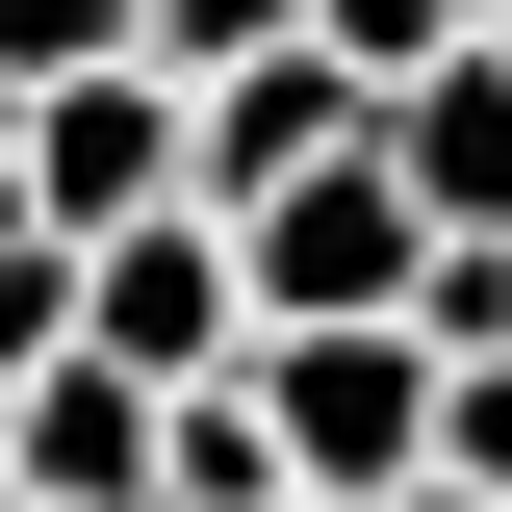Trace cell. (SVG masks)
I'll return each mask as SVG.
<instances>
[{"label": "cell", "mask_w": 512, "mask_h": 512, "mask_svg": "<svg viewBox=\"0 0 512 512\" xmlns=\"http://www.w3.org/2000/svg\"><path fill=\"white\" fill-rule=\"evenodd\" d=\"M384 180L436 231H512V26H461L436 77H384Z\"/></svg>", "instance_id": "5b68a950"}, {"label": "cell", "mask_w": 512, "mask_h": 512, "mask_svg": "<svg viewBox=\"0 0 512 512\" xmlns=\"http://www.w3.org/2000/svg\"><path fill=\"white\" fill-rule=\"evenodd\" d=\"M77 359V231H0V384Z\"/></svg>", "instance_id": "9c48e42d"}, {"label": "cell", "mask_w": 512, "mask_h": 512, "mask_svg": "<svg viewBox=\"0 0 512 512\" xmlns=\"http://www.w3.org/2000/svg\"><path fill=\"white\" fill-rule=\"evenodd\" d=\"M180 77H154V52H128V77H52V103H26V231H77V256H103V231H154V205H180Z\"/></svg>", "instance_id": "277c9868"}, {"label": "cell", "mask_w": 512, "mask_h": 512, "mask_svg": "<svg viewBox=\"0 0 512 512\" xmlns=\"http://www.w3.org/2000/svg\"><path fill=\"white\" fill-rule=\"evenodd\" d=\"M77 359H128L154 410H180V384H231V359H256V256L205 231V205L103 231V256H77Z\"/></svg>", "instance_id": "3957f363"}, {"label": "cell", "mask_w": 512, "mask_h": 512, "mask_svg": "<svg viewBox=\"0 0 512 512\" xmlns=\"http://www.w3.org/2000/svg\"><path fill=\"white\" fill-rule=\"evenodd\" d=\"M461 26H512V0H461Z\"/></svg>", "instance_id": "4fadbf2b"}, {"label": "cell", "mask_w": 512, "mask_h": 512, "mask_svg": "<svg viewBox=\"0 0 512 512\" xmlns=\"http://www.w3.org/2000/svg\"><path fill=\"white\" fill-rule=\"evenodd\" d=\"M308 52H333V77H436V52H461V0H308Z\"/></svg>", "instance_id": "30bf717a"}, {"label": "cell", "mask_w": 512, "mask_h": 512, "mask_svg": "<svg viewBox=\"0 0 512 512\" xmlns=\"http://www.w3.org/2000/svg\"><path fill=\"white\" fill-rule=\"evenodd\" d=\"M128 52H154L128 0H0V103H52V77H128Z\"/></svg>", "instance_id": "52a82bcc"}, {"label": "cell", "mask_w": 512, "mask_h": 512, "mask_svg": "<svg viewBox=\"0 0 512 512\" xmlns=\"http://www.w3.org/2000/svg\"><path fill=\"white\" fill-rule=\"evenodd\" d=\"M436 333H256V436H282V487L308 512H410L436 487Z\"/></svg>", "instance_id": "6da1fadb"}, {"label": "cell", "mask_w": 512, "mask_h": 512, "mask_svg": "<svg viewBox=\"0 0 512 512\" xmlns=\"http://www.w3.org/2000/svg\"><path fill=\"white\" fill-rule=\"evenodd\" d=\"M231 256H256V333H410V282H436V205L384 180V128H359V154H333V180H282Z\"/></svg>", "instance_id": "7a4b0ae2"}, {"label": "cell", "mask_w": 512, "mask_h": 512, "mask_svg": "<svg viewBox=\"0 0 512 512\" xmlns=\"http://www.w3.org/2000/svg\"><path fill=\"white\" fill-rule=\"evenodd\" d=\"M0 231H26V103H0Z\"/></svg>", "instance_id": "8fae6325"}, {"label": "cell", "mask_w": 512, "mask_h": 512, "mask_svg": "<svg viewBox=\"0 0 512 512\" xmlns=\"http://www.w3.org/2000/svg\"><path fill=\"white\" fill-rule=\"evenodd\" d=\"M154 26V77H256V52H308V0H128Z\"/></svg>", "instance_id": "ba28073f"}, {"label": "cell", "mask_w": 512, "mask_h": 512, "mask_svg": "<svg viewBox=\"0 0 512 512\" xmlns=\"http://www.w3.org/2000/svg\"><path fill=\"white\" fill-rule=\"evenodd\" d=\"M0 436H26V512H154V384H128V359L0 384Z\"/></svg>", "instance_id": "8992f818"}, {"label": "cell", "mask_w": 512, "mask_h": 512, "mask_svg": "<svg viewBox=\"0 0 512 512\" xmlns=\"http://www.w3.org/2000/svg\"><path fill=\"white\" fill-rule=\"evenodd\" d=\"M0 512H26V436H0Z\"/></svg>", "instance_id": "7c38bea8"}]
</instances>
